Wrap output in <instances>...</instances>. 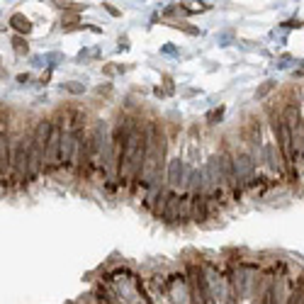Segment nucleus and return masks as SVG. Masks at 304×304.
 <instances>
[{
	"instance_id": "obj_24",
	"label": "nucleus",
	"mask_w": 304,
	"mask_h": 304,
	"mask_svg": "<svg viewBox=\"0 0 304 304\" xmlns=\"http://www.w3.org/2000/svg\"><path fill=\"white\" fill-rule=\"evenodd\" d=\"M27 80H30V76H27V73H25V76H17V83H27Z\"/></svg>"
},
{
	"instance_id": "obj_1",
	"label": "nucleus",
	"mask_w": 304,
	"mask_h": 304,
	"mask_svg": "<svg viewBox=\"0 0 304 304\" xmlns=\"http://www.w3.org/2000/svg\"><path fill=\"white\" fill-rule=\"evenodd\" d=\"M144 159H146V136H144L139 129H131V131L124 136L119 171H117V178H119L122 185H129L136 176H141Z\"/></svg>"
},
{
	"instance_id": "obj_9",
	"label": "nucleus",
	"mask_w": 304,
	"mask_h": 304,
	"mask_svg": "<svg viewBox=\"0 0 304 304\" xmlns=\"http://www.w3.org/2000/svg\"><path fill=\"white\" fill-rule=\"evenodd\" d=\"M180 183H185V163H183L180 156H178V159H173V161L168 163V185L180 188Z\"/></svg>"
},
{
	"instance_id": "obj_11",
	"label": "nucleus",
	"mask_w": 304,
	"mask_h": 304,
	"mask_svg": "<svg viewBox=\"0 0 304 304\" xmlns=\"http://www.w3.org/2000/svg\"><path fill=\"white\" fill-rule=\"evenodd\" d=\"M13 49H15V54H20V56L30 54V44H27L25 34H17V37H13Z\"/></svg>"
},
{
	"instance_id": "obj_21",
	"label": "nucleus",
	"mask_w": 304,
	"mask_h": 304,
	"mask_svg": "<svg viewBox=\"0 0 304 304\" xmlns=\"http://www.w3.org/2000/svg\"><path fill=\"white\" fill-rule=\"evenodd\" d=\"M229 42H231V34H222V37H219V44H222V47L229 44Z\"/></svg>"
},
{
	"instance_id": "obj_7",
	"label": "nucleus",
	"mask_w": 304,
	"mask_h": 304,
	"mask_svg": "<svg viewBox=\"0 0 304 304\" xmlns=\"http://www.w3.org/2000/svg\"><path fill=\"white\" fill-rule=\"evenodd\" d=\"M13 168V154H10V139H8V131L3 129L0 134V176L5 180V173Z\"/></svg>"
},
{
	"instance_id": "obj_3",
	"label": "nucleus",
	"mask_w": 304,
	"mask_h": 304,
	"mask_svg": "<svg viewBox=\"0 0 304 304\" xmlns=\"http://www.w3.org/2000/svg\"><path fill=\"white\" fill-rule=\"evenodd\" d=\"M275 136L280 144V151L285 156V171L289 176V180H297V171H294V134L289 129V124L285 119H275Z\"/></svg>"
},
{
	"instance_id": "obj_18",
	"label": "nucleus",
	"mask_w": 304,
	"mask_h": 304,
	"mask_svg": "<svg viewBox=\"0 0 304 304\" xmlns=\"http://www.w3.org/2000/svg\"><path fill=\"white\" fill-rule=\"evenodd\" d=\"M102 8H105V10H107V13H110V15H112V17H122V13H119V10H117V8H114V5H110V3H105V5H102Z\"/></svg>"
},
{
	"instance_id": "obj_19",
	"label": "nucleus",
	"mask_w": 304,
	"mask_h": 304,
	"mask_svg": "<svg viewBox=\"0 0 304 304\" xmlns=\"http://www.w3.org/2000/svg\"><path fill=\"white\" fill-rule=\"evenodd\" d=\"M161 51H163V54H168V56H176V54H178L173 44H163V47H161Z\"/></svg>"
},
{
	"instance_id": "obj_8",
	"label": "nucleus",
	"mask_w": 304,
	"mask_h": 304,
	"mask_svg": "<svg viewBox=\"0 0 304 304\" xmlns=\"http://www.w3.org/2000/svg\"><path fill=\"white\" fill-rule=\"evenodd\" d=\"M253 171H256V163H253V159H251L248 154H241V156L234 159V176H236V180L251 178Z\"/></svg>"
},
{
	"instance_id": "obj_5",
	"label": "nucleus",
	"mask_w": 304,
	"mask_h": 304,
	"mask_svg": "<svg viewBox=\"0 0 304 304\" xmlns=\"http://www.w3.org/2000/svg\"><path fill=\"white\" fill-rule=\"evenodd\" d=\"M61 136H64V129H61V127H51V134H49V141H47L44 163L56 166V163L61 161Z\"/></svg>"
},
{
	"instance_id": "obj_10",
	"label": "nucleus",
	"mask_w": 304,
	"mask_h": 304,
	"mask_svg": "<svg viewBox=\"0 0 304 304\" xmlns=\"http://www.w3.org/2000/svg\"><path fill=\"white\" fill-rule=\"evenodd\" d=\"M10 27H13L17 34H30V32H32V22H30L22 13H15V15L10 17Z\"/></svg>"
},
{
	"instance_id": "obj_15",
	"label": "nucleus",
	"mask_w": 304,
	"mask_h": 304,
	"mask_svg": "<svg viewBox=\"0 0 304 304\" xmlns=\"http://www.w3.org/2000/svg\"><path fill=\"white\" fill-rule=\"evenodd\" d=\"M173 30H180V32H185V34H190V37H200V27H192V25H188V22H176Z\"/></svg>"
},
{
	"instance_id": "obj_20",
	"label": "nucleus",
	"mask_w": 304,
	"mask_h": 304,
	"mask_svg": "<svg viewBox=\"0 0 304 304\" xmlns=\"http://www.w3.org/2000/svg\"><path fill=\"white\" fill-rule=\"evenodd\" d=\"M287 64H292V56H280L277 59V68H287Z\"/></svg>"
},
{
	"instance_id": "obj_17",
	"label": "nucleus",
	"mask_w": 304,
	"mask_h": 304,
	"mask_svg": "<svg viewBox=\"0 0 304 304\" xmlns=\"http://www.w3.org/2000/svg\"><path fill=\"white\" fill-rule=\"evenodd\" d=\"M183 5H188V10H190V13H202V10H207V8H205V3H200V0H185Z\"/></svg>"
},
{
	"instance_id": "obj_2",
	"label": "nucleus",
	"mask_w": 304,
	"mask_h": 304,
	"mask_svg": "<svg viewBox=\"0 0 304 304\" xmlns=\"http://www.w3.org/2000/svg\"><path fill=\"white\" fill-rule=\"evenodd\" d=\"M166 159V136L159 131V127H151L146 134V159L141 168V180L146 185L151 183H161V163Z\"/></svg>"
},
{
	"instance_id": "obj_23",
	"label": "nucleus",
	"mask_w": 304,
	"mask_h": 304,
	"mask_svg": "<svg viewBox=\"0 0 304 304\" xmlns=\"http://www.w3.org/2000/svg\"><path fill=\"white\" fill-rule=\"evenodd\" d=\"M292 76H294V78H302V76H304V66H302V68H297Z\"/></svg>"
},
{
	"instance_id": "obj_13",
	"label": "nucleus",
	"mask_w": 304,
	"mask_h": 304,
	"mask_svg": "<svg viewBox=\"0 0 304 304\" xmlns=\"http://www.w3.org/2000/svg\"><path fill=\"white\" fill-rule=\"evenodd\" d=\"M224 112H226V107H224V105H219V107L209 110V112H207V124H217V122H222V119H224Z\"/></svg>"
},
{
	"instance_id": "obj_16",
	"label": "nucleus",
	"mask_w": 304,
	"mask_h": 304,
	"mask_svg": "<svg viewBox=\"0 0 304 304\" xmlns=\"http://www.w3.org/2000/svg\"><path fill=\"white\" fill-rule=\"evenodd\" d=\"M272 88H275V80H265V83H263V85L256 90V97H258V100H263V97H265V95H268Z\"/></svg>"
},
{
	"instance_id": "obj_22",
	"label": "nucleus",
	"mask_w": 304,
	"mask_h": 304,
	"mask_svg": "<svg viewBox=\"0 0 304 304\" xmlns=\"http://www.w3.org/2000/svg\"><path fill=\"white\" fill-rule=\"evenodd\" d=\"M163 83H166V90H168V93H173V80H171L168 76L163 78Z\"/></svg>"
},
{
	"instance_id": "obj_4",
	"label": "nucleus",
	"mask_w": 304,
	"mask_h": 304,
	"mask_svg": "<svg viewBox=\"0 0 304 304\" xmlns=\"http://www.w3.org/2000/svg\"><path fill=\"white\" fill-rule=\"evenodd\" d=\"M190 287H192V299L195 302H212L209 285L205 280V272L197 265H190Z\"/></svg>"
},
{
	"instance_id": "obj_6",
	"label": "nucleus",
	"mask_w": 304,
	"mask_h": 304,
	"mask_svg": "<svg viewBox=\"0 0 304 304\" xmlns=\"http://www.w3.org/2000/svg\"><path fill=\"white\" fill-rule=\"evenodd\" d=\"M30 144L32 139H22L17 144V151H15V159H13V166L17 171V178H30Z\"/></svg>"
},
{
	"instance_id": "obj_12",
	"label": "nucleus",
	"mask_w": 304,
	"mask_h": 304,
	"mask_svg": "<svg viewBox=\"0 0 304 304\" xmlns=\"http://www.w3.org/2000/svg\"><path fill=\"white\" fill-rule=\"evenodd\" d=\"M54 5H56L59 10H71V13H83V10H85V5L71 3V0H54Z\"/></svg>"
},
{
	"instance_id": "obj_14",
	"label": "nucleus",
	"mask_w": 304,
	"mask_h": 304,
	"mask_svg": "<svg viewBox=\"0 0 304 304\" xmlns=\"http://www.w3.org/2000/svg\"><path fill=\"white\" fill-rule=\"evenodd\" d=\"M61 88H64L66 93H71V95H83V93H85V85L78 83V80H68V83H64Z\"/></svg>"
}]
</instances>
